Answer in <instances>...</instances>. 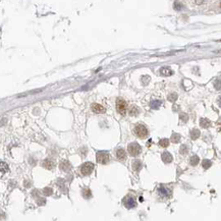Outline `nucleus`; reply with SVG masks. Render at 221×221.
<instances>
[{
	"mask_svg": "<svg viewBox=\"0 0 221 221\" xmlns=\"http://www.w3.org/2000/svg\"><path fill=\"white\" fill-rule=\"evenodd\" d=\"M116 110L119 114L124 115L127 111V102L121 98L116 99Z\"/></svg>",
	"mask_w": 221,
	"mask_h": 221,
	"instance_id": "obj_2",
	"label": "nucleus"
},
{
	"mask_svg": "<svg viewBox=\"0 0 221 221\" xmlns=\"http://www.w3.org/2000/svg\"><path fill=\"white\" fill-rule=\"evenodd\" d=\"M188 153V147L185 146V145H183V146L180 147V154H187Z\"/></svg>",
	"mask_w": 221,
	"mask_h": 221,
	"instance_id": "obj_26",
	"label": "nucleus"
},
{
	"mask_svg": "<svg viewBox=\"0 0 221 221\" xmlns=\"http://www.w3.org/2000/svg\"><path fill=\"white\" fill-rule=\"evenodd\" d=\"M116 157H117L118 160H120V161H123V160L126 158V152H125L123 149H117L116 150Z\"/></svg>",
	"mask_w": 221,
	"mask_h": 221,
	"instance_id": "obj_11",
	"label": "nucleus"
},
{
	"mask_svg": "<svg viewBox=\"0 0 221 221\" xmlns=\"http://www.w3.org/2000/svg\"><path fill=\"white\" fill-rule=\"evenodd\" d=\"M91 110H92L94 113H97V114H101L105 112V108L98 103H93L92 105H91Z\"/></svg>",
	"mask_w": 221,
	"mask_h": 221,
	"instance_id": "obj_7",
	"label": "nucleus"
},
{
	"mask_svg": "<svg viewBox=\"0 0 221 221\" xmlns=\"http://www.w3.org/2000/svg\"><path fill=\"white\" fill-rule=\"evenodd\" d=\"M133 166H134V169L136 171H139L141 169V167H142V163H141L140 161H138V160H136V161L134 162Z\"/></svg>",
	"mask_w": 221,
	"mask_h": 221,
	"instance_id": "obj_22",
	"label": "nucleus"
},
{
	"mask_svg": "<svg viewBox=\"0 0 221 221\" xmlns=\"http://www.w3.org/2000/svg\"><path fill=\"white\" fill-rule=\"evenodd\" d=\"M123 204H124V206L127 209H133V208H135L136 206V202L133 197H126L123 200Z\"/></svg>",
	"mask_w": 221,
	"mask_h": 221,
	"instance_id": "obj_6",
	"label": "nucleus"
},
{
	"mask_svg": "<svg viewBox=\"0 0 221 221\" xmlns=\"http://www.w3.org/2000/svg\"><path fill=\"white\" fill-rule=\"evenodd\" d=\"M161 104H162V101H160V100H155V101H152V102H151L150 106L153 108V109H158V108H159L160 106H161Z\"/></svg>",
	"mask_w": 221,
	"mask_h": 221,
	"instance_id": "obj_18",
	"label": "nucleus"
},
{
	"mask_svg": "<svg viewBox=\"0 0 221 221\" xmlns=\"http://www.w3.org/2000/svg\"><path fill=\"white\" fill-rule=\"evenodd\" d=\"M211 165H212V163H211V161H210V160H208V159H204V160H203L202 166L205 168V169H208L209 167H211Z\"/></svg>",
	"mask_w": 221,
	"mask_h": 221,
	"instance_id": "obj_21",
	"label": "nucleus"
},
{
	"mask_svg": "<svg viewBox=\"0 0 221 221\" xmlns=\"http://www.w3.org/2000/svg\"><path fill=\"white\" fill-rule=\"evenodd\" d=\"M161 158H162V161H163L164 163H170V162L172 161V156H171V154L168 152H164L163 154H162Z\"/></svg>",
	"mask_w": 221,
	"mask_h": 221,
	"instance_id": "obj_12",
	"label": "nucleus"
},
{
	"mask_svg": "<svg viewBox=\"0 0 221 221\" xmlns=\"http://www.w3.org/2000/svg\"><path fill=\"white\" fill-rule=\"evenodd\" d=\"M127 112H129V114L131 116H136V115H139V113H140V109H139L138 106L131 105V107L127 109Z\"/></svg>",
	"mask_w": 221,
	"mask_h": 221,
	"instance_id": "obj_9",
	"label": "nucleus"
},
{
	"mask_svg": "<svg viewBox=\"0 0 221 221\" xmlns=\"http://www.w3.org/2000/svg\"><path fill=\"white\" fill-rule=\"evenodd\" d=\"M218 104H219V106L221 107V96L219 97V98H218Z\"/></svg>",
	"mask_w": 221,
	"mask_h": 221,
	"instance_id": "obj_30",
	"label": "nucleus"
},
{
	"mask_svg": "<svg viewBox=\"0 0 221 221\" xmlns=\"http://www.w3.org/2000/svg\"><path fill=\"white\" fill-rule=\"evenodd\" d=\"M160 73H161L162 75H172V70L169 68H162L161 69H160Z\"/></svg>",
	"mask_w": 221,
	"mask_h": 221,
	"instance_id": "obj_16",
	"label": "nucleus"
},
{
	"mask_svg": "<svg viewBox=\"0 0 221 221\" xmlns=\"http://www.w3.org/2000/svg\"><path fill=\"white\" fill-rule=\"evenodd\" d=\"M195 1V4H197V5H201V4H203L206 0H194Z\"/></svg>",
	"mask_w": 221,
	"mask_h": 221,
	"instance_id": "obj_29",
	"label": "nucleus"
},
{
	"mask_svg": "<svg viewBox=\"0 0 221 221\" xmlns=\"http://www.w3.org/2000/svg\"><path fill=\"white\" fill-rule=\"evenodd\" d=\"M200 125L204 129H208V127L211 126V121L208 118H201L200 120Z\"/></svg>",
	"mask_w": 221,
	"mask_h": 221,
	"instance_id": "obj_13",
	"label": "nucleus"
},
{
	"mask_svg": "<svg viewBox=\"0 0 221 221\" xmlns=\"http://www.w3.org/2000/svg\"><path fill=\"white\" fill-rule=\"evenodd\" d=\"M179 117H180V119H181V120H183V121H185V122H187V121H188V115H187V114L181 113Z\"/></svg>",
	"mask_w": 221,
	"mask_h": 221,
	"instance_id": "obj_28",
	"label": "nucleus"
},
{
	"mask_svg": "<svg viewBox=\"0 0 221 221\" xmlns=\"http://www.w3.org/2000/svg\"><path fill=\"white\" fill-rule=\"evenodd\" d=\"M177 99V95L175 94V93H172V94H170L169 96H168V100L170 101V102H175Z\"/></svg>",
	"mask_w": 221,
	"mask_h": 221,
	"instance_id": "obj_24",
	"label": "nucleus"
},
{
	"mask_svg": "<svg viewBox=\"0 0 221 221\" xmlns=\"http://www.w3.org/2000/svg\"><path fill=\"white\" fill-rule=\"evenodd\" d=\"M215 88L217 89V90H221V79L217 80V81L215 82Z\"/></svg>",
	"mask_w": 221,
	"mask_h": 221,
	"instance_id": "obj_27",
	"label": "nucleus"
},
{
	"mask_svg": "<svg viewBox=\"0 0 221 221\" xmlns=\"http://www.w3.org/2000/svg\"><path fill=\"white\" fill-rule=\"evenodd\" d=\"M42 166L44 168H46V169L50 170L55 166V163H54V161H52L50 159H45L44 161L42 162Z\"/></svg>",
	"mask_w": 221,
	"mask_h": 221,
	"instance_id": "obj_8",
	"label": "nucleus"
},
{
	"mask_svg": "<svg viewBox=\"0 0 221 221\" xmlns=\"http://www.w3.org/2000/svg\"><path fill=\"white\" fill-rule=\"evenodd\" d=\"M69 168H70V164L68 163V161L66 160H63V161L60 162V169L63 171H68Z\"/></svg>",
	"mask_w": 221,
	"mask_h": 221,
	"instance_id": "obj_14",
	"label": "nucleus"
},
{
	"mask_svg": "<svg viewBox=\"0 0 221 221\" xmlns=\"http://www.w3.org/2000/svg\"><path fill=\"white\" fill-rule=\"evenodd\" d=\"M134 133H135V135L140 139H145L149 135L148 129H147L144 124H142V123H139V124L136 125L135 129H134Z\"/></svg>",
	"mask_w": 221,
	"mask_h": 221,
	"instance_id": "obj_1",
	"label": "nucleus"
},
{
	"mask_svg": "<svg viewBox=\"0 0 221 221\" xmlns=\"http://www.w3.org/2000/svg\"><path fill=\"white\" fill-rule=\"evenodd\" d=\"M159 145L161 147H163V148H166L169 145V140L168 139H162V140L159 141Z\"/></svg>",
	"mask_w": 221,
	"mask_h": 221,
	"instance_id": "obj_20",
	"label": "nucleus"
},
{
	"mask_svg": "<svg viewBox=\"0 0 221 221\" xmlns=\"http://www.w3.org/2000/svg\"><path fill=\"white\" fill-rule=\"evenodd\" d=\"M220 7H221V3H220Z\"/></svg>",
	"mask_w": 221,
	"mask_h": 221,
	"instance_id": "obj_32",
	"label": "nucleus"
},
{
	"mask_svg": "<svg viewBox=\"0 0 221 221\" xmlns=\"http://www.w3.org/2000/svg\"><path fill=\"white\" fill-rule=\"evenodd\" d=\"M173 8L175 10H183V4L180 3L179 1H175L174 4H173Z\"/></svg>",
	"mask_w": 221,
	"mask_h": 221,
	"instance_id": "obj_19",
	"label": "nucleus"
},
{
	"mask_svg": "<svg viewBox=\"0 0 221 221\" xmlns=\"http://www.w3.org/2000/svg\"><path fill=\"white\" fill-rule=\"evenodd\" d=\"M199 162H200V158H199L197 155H194V156H192V157H190V165L197 166L199 164Z\"/></svg>",
	"mask_w": 221,
	"mask_h": 221,
	"instance_id": "obj_15",
	"label": "nucleus"
},
{
	"mask_svg": "<svg viewBox=\"0 0 221 221\" xmlns=\"http://www.w3.org/2000/svg\"><path fill=\"white\" fill-rule=\"evenodd\" d=\"M179 140H180V136L177 135V134H173L172 138H171V141H172L173 143H178Z\"/></svg>",
	"mask_w": 221,
	"mask_h": 221,
	"instance_id": "obj_23",
	"label": "nucleus"
},
{
	"mask_svg": "<svg viewBox=\"0 0 221 221\" xmlns=\"http://www.w3.org/2000/svg\"><path fill=\"white\" fill-rule=\"evenodd\" d=\"M215 53H221V49H220V50H217V51H215Z\"/></svg>",
	"mask_w": 221,
	"mask_h": 221,
	"instance_id": "obj_31",
	"label": "nucleus"
},
{
	"mask_svg": "<svg viewBox=\"0 0 221 221\" xmlns=\"http://www.w3.org/2000/svg\"><path fill=\"white\" fill-rule=\"evenodd\" d=\"M200 131L199 129H193L192 131H190V138L193 139V140H197V139L200 136Z\"/></svg>",
	"mask_w": 221,
	"mask_h": 221,
	"instance_id": "obj_17",
	"label": "nucleus"
},
{
	"mask_svg": "<svg viewBox=\"0 0 221 221\" xmlns=\"http://www.w3.org/2000/svg\"><path fill=\"white\" fill-rule=\"evenodd\" d=\"M52 192H53V190H52L51 188H46L43 190V193H44V195H46V196H50V195H52Z\"/></svg>",
	"mask_w": 221,
	"mask_h": 221,
	"instance_id": "obj_25",
	"label": "nucleus"
},
{
	"mask_svg": "<svg viewBox=\"0 0 221 221\" xmlns=\"http://www.w3.org/2000/svg\"><path fill=\"white\" fill-rule=\"evenodd\" d=\"M94 170V164L91 162H86L81 166V172L83 175H90Z\"/></svg>",
	"mask_w": 221,
	"mask_h": 221,
	"instance_id": "obj_5",
	"label": "nucleus"
},
{
	"mask_svg": "<svg viewBox=\"0 0 221 221\" xmlns=\"http://www.w3.org/2000/svg\"><path fill=\"white\" fill-rule=\"evenodd\" d=\"M141 151H142V149H141V146L138 143H131L129 145V147H127V152L133 157L138 156L141 153Z\"/></svg>",
	"mask_w": 221,
	"mask_h": 221,
	"instance_id": "obj_3",
	"label": "nucleus"
},
{
	"mask_svg": "<svg viewBox=\"0 0 221 221\" xmlns=\"http://www.w3.org/2000/svg\"><path fill=\"white\" fill-rule=\"evenodd\" d=\"M158 192H159V194L161 195L162 197H169L171 195L170 190H167L166 187H164V185H160L159 188H158Z\"/></svg>",
	"mask_w": 221,
	"mask_h": 221,
	"instance_id": "obj_10",
	"label": "nucleus"
},
{
	"mask_svg": "<svg viewBox=\"0 0 221 221\" xmlns=\"http://www.w3.org/2000/svg\"><path fill=\"white\" fill-rule=\"evenodd\" d=\"M96 158H97V162L100 164H107L110 159L109 154L105 152V151H99V152H97Z\"/></svg>",
	"mask_w": 221,
	"mask_h": 221,
	"instance_id": "obj_4",
	"label": "nucleus"
}]
</instances>
